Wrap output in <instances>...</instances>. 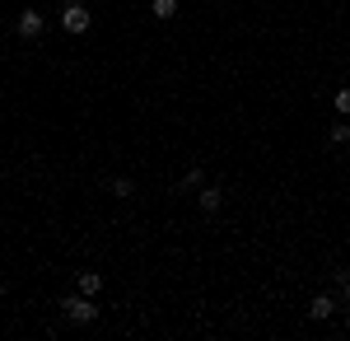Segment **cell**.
<instances>
[{"mask_svg":"<svg viewBox=\"0 0 350 341\" xmlns=\"http://www.w3.org/2000/svg\"><path fill=\"white\" fill-rule=\"evenodd\" d=\"M332 103H336L341 117H350V89H336V99H332Z\"/></svg>","mask_w":350,"mask_h":341,"instance_id":"7c38bea8","label":"cell"},{"mask_svg":"<svg viewBox=\"0 0 350 341\" xmlns=\"http://www.w3.org/2000/svg\"><path fill=\"white\" fill-rule=\"evenodd\" d=\"M178 187H183V192H201V187H206V168H187Z\"/></svg>","mask_w":350,"mask_h":341,"instance_id":"52a82bcc","label":"cell"},{"mask_svg":"<svg viewBox=\"0 0 350 341\" xmlns=\"http://www.w3.org/2000/svg\"><path fill=\"white\" fill-rule=\"evenodd\" d=\"M61 314H66V323H75V327H89V323H98V304H94V294H66L61 299Z\"/></svg>","mask_w":350,"mask_h":341,"instance_id":"6da1fadb","label":"cell"},{"mask_svg":"<svg viewBox=\"0 0 350 341\" xmlns=\"http://www.w3.org/2000/svg\"><path fill=\"white\" fill-rule=\"evenodd\" d=\"M56 24L66 28L70 38H84L89 24H94V19H89V5H84V0H66V5H61V14H56Z\"/></svg>","mask_w":350,"mask_h":341,"instance_id":"7a4b0ae2","label":"cell"},{"mask_svg":"<svg viewBox=\"0 0 350 341\" xmlns=\"http://www.w3.org/2000/svg\"><path fill=\"white\" fill-rule=\"evenodd\" d=\"M112 197H122V201H131V197H135V183H131V178H112Z\"/></svg>","mask_w":350,"mask_h":341,"instance_id":"9c48e42d","label":"cell"},{"mask_svg":"<svg viewBox=\"0 0 350 341\" xmlns=\"http://www.w3.org/2000/svg\"><path fill=\"white\" fill-rule=\"evenodd\" d=\"M332 286H336V299H350V271H336Z\"/></svg>","mask_w":350,"mask_h":341,"instance_id":"8fae6325","label":"cell"},{"mask_svg":"<svg viewBox=\"0 0 350 341\" xmlns=\"http://www.w3.org/2000/svg\"><path fill=\"white\" fill-rule=\"evenodd\" d=\"M332 314H336V294H313V299H308V318H313V323H327Z\"/></svg>","mask_w":350,"mask_h":341,"instance_id":"5b68a950","label":"cell"},{"mask_svg":"<svg viewBox=\"0 0 350 341\" xmlns=\"http://www.w3.org/2000/svg\"><path fill=\"white\" fill-rule=\"evenodd\" d=\"M42 28H47V14H42V10H24V14L14 19V33H19L24 42H33V38H42Z\"/></svg>","mask_w":350,"mask_h":341,"instance_id":"3957f363","label":"cell"},{"mask_svg":"<svg viewBox=\"0 0 350 341\" xmlns=\"http://www.w3.org/2000/svg\"><path fill=\"white\" fill-rule=\"evenodd\" d=\"M327 140H332V145H346V140H350V122H346V117L327 127Z\"/></svg>","mask_w":350,"mask_h":341,"instance_id":"ba28073f","label":"cell"},{"mask_svg":"<svg viewBox=\"0 0 350 341\" xmlns=\"http://www.w3.org/2000/svg\"><path fill=\"white\" fill-rule=\"evenodd\" d=\"M75 290L98 299V290H103V276H98V271H80V276H75Z\"/></svg>","mask_w":350,"mask_h":341,"instance_id":"8992f818","label":"cell"},{"mask_svg":"<svg viewBox=\"0 0 350 341\" xmlns=\"http://www.w3.org/2000/svg\"><path fill=\"white\" fill-rule=\"evenodd\" d=\"M196 206H201V215H219V210H224V192L206 183L201 192H196Z\"/></svg>","mask_w":350,"mask_h":341,"instance_id":"277c9868","label":"cell"},{"mask_svg":"<svg viewBox=\"0 0 350 341\" xmlns=\"http://www.w3.org/2000/svg\"><path fill=\"white\" fill-rule=\"evenodd\" d=\"M150 10H154V19H173L178 14V0H150Z\"/></svg>","mask_w":350,"mask_h":341,"instance_id":"30bf717a","label":"cell"}]
</instances>
